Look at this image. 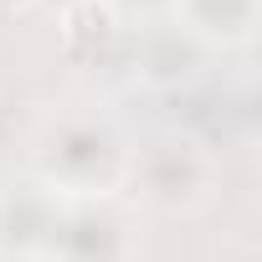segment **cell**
Returning a JSON list of instances; mask_svg holds the SVG:
<instances>
[{
  "label": "cell",
  "mask_w": 262,
  "mask_h": 262,
  "mask_svg": "<svg viewBox=\"0 0 262 262\" xmlns=\"http://www.w3.org/2000/svg\"><path fill=\"white\" fill-rule=\"evenodd\" d=\"M36 175L52 195L103 201L128 175V144L98 113H62L47 123V134L36 144Z\"/></svg>",
  "instance_id": "obj_1"
},
{
  "label": "cell",
  "mask_w": 262,
  "mask_h": 262,
  "mask_svg": "<svg viewBox=\"0 0 262 262\" xmlns=\"http://www.w3.org/2000/svg\"><path fill=\"white\" fill-rule=\"evenodd\" d=\"M128 170H134L144 201L160 211H195L211 201L216 185V165L195 139H160L139 160H128Z\"/></svg>",
  "instance_id": "obj_2"
},
{
  "label": "cell",
  "mask_w": 262,
  "mask_h": 262,
  "mask_svg": "<svg viewBox=\"0 0 262 262\" xmlns=\"http://www.w3.org/2000/svg\"><path fill=\"white\" fill-rule=\"evenodd\" d=\"M128 252H134L128 221L93 201L57 211V226L41 247L47 262H128Z\"/></svg>",
  "instance_id": "obj_3"
},
{
  "label": "cell",
  "mask_w": 262,
  "mask_h": 262,
  "mask_svg": "<svg viewBox=\"0 0 262 262\" xmlns=\"http://www.w3.org/2000/svg\"><path fill=\"white\" fill-rule=\"evenodd\" d=\"M170 11L201 47H236L257 31V0H175Z\"/></svg>",
  "instance_id": "obj_4"
},
{
  "label": "cell",
  "mask_w": 262,
  "mask_h": 262,
  "mask_svg": "<svg viewBox=\"0 0 262 262\" xmlns=\"http://www.w3.org/2000/svg\"><path fill=\"white\" fill-rule=\"evenodd\" d=\"M201 52H206V47H201L190 31H180V26H155V31L139 36L134 62H139V77H144V82H155V88H175V82L195 77Z\"/></svg>",
  "instance_id": "obj_5"
},
{
  "label": "cell",
  "mask_w": 262,
  "mask_h": 262,
  "mask_svg": "<svg viewBox=\"0 0 262 262\" xmlns=\"http://www.w3.org/2000/svg\"><path fill=\"white\" fill-rule=\"evenodd\" d=\"M134 6H149V11H170L175 0H134Z\"/></svg>",
  "instance_id": "obj_6"
},
{
  "label": "cell",
  "mask_w": 262,
  "mask_h": 262,
  "mask_svg": "<svg viewBox=\"0 0 262 262\" xmlns=\"http://www.w3.org/2000/svg\"><path fill=\"white\" fill-rule=\"evenodd\" d=\"M67 6H77V0H62V11H67Z\"/></svg>",
  "instance_id": "obj_7"
}]
</instances>
